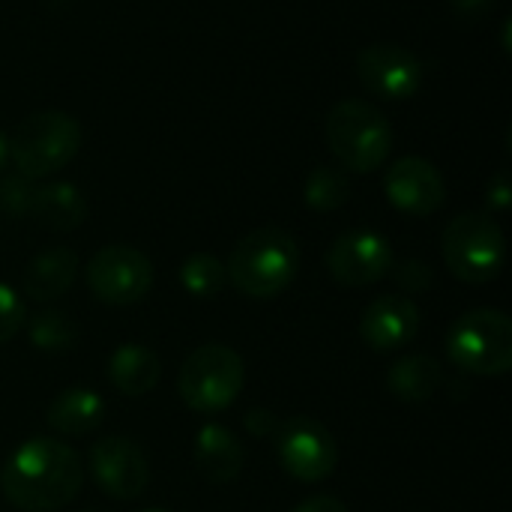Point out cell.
Here are the masks:
<instances>
[{
	"label": "cell",
	"instance_id": "cell-1",
	"mask_svg": "<svg viewBox=\"0 0 512 512\" xmlns=\"http://www.w3.org/2000/svg\"><path fill=\"white\" fill-rule=\"evenodd\" d=\"M84 486L78 453L54 438L24 441L0 471L3 498L24 512H51L75 501Z\"/></svg>",
	"mask_w": 512,
	"mask_h": 512
},
{
	"label": "cell",
	"instance_id": "cell-2",
	"mask_svg": "<svg viewBox=\"0 0 512 512\" xmlns=\"http://www.w3.org/2000/svg\"><path fill=\"white\" fill-rule=\"evenodd\" d=\"M300 267V249L294 237L276 225L249 231L228 255V282L252 300H270L282 294Z\"/></svg>",
	"mask_w": 512,
	"mask_h": 512
},
{
	"label": "cell",
	"instance_id": "cell-3",
	"mask_svg": "<svg viewBox=\"0 0 512 512\" xmlns=\"http://www.w3.org/2000/svg\"><path fill=\"white\" fill-rule=\"evenodd\" d=\"M324 135H327L333 156L348 171H357V174L381 168L393 150L390 120L366 99L336 102L327 114Z\"/></svg>",
	"mask_w": 512,
	"mask_h": 512
},
{
	"label": "cell",
	"instance_id": "cell-4",
	"mask_svg": "<svg viewBox=\"0 0 512 512\" xmlns=\"http://www.w3.org/2000/svg\"><path fill=\"white\" fill-rule=\"evenodd\" d=\"M81 150V126L66 111H36L9 138V159L18 174L39 180L66 168Z\"/></svg>",
	"mask_w": 512,
	"mask_h": 512
},
{
	"label": "cell",
	"instance_id": "cell-5",
	"mask_svg": "<svg viewBox=\"0 0 512 512\" xmlns=\"http://www.w3.org/2000/svg\"><path fill=\"white\" fill-rule=\"evenodd\" d=\"M447 270L465 285H486L501 276L507 264V240L489 213L456 216L441 237Z\"/></svg>",
	"mask_w": 512,
	"mask_h": 512
},
{
	"label": "cell",
	"instance_id": "cell-6",
	"mask_svg": "<svg viewBox=\"0 0 512 512\" xmlns=\"http://www.w3.org/2000/svg\"><path fill=\"white\" fill-rule=\"evenodd\" d=\"M447 357L468 375H507L512 369V321L498 309L465 312L447 333Z\"/></svg>",
	"mask_w": 512,
	"mask_h": 512
},
{
	"label": "cell",
	"instance_id": "cell-7",
	"mask_svg": "<svg viewBox=\"0 0 512 512\" xmlns=\"http://www.w3.org/2000/svg\"><path fill=\"white\" fill-rule=\"evenodd\" d=\"M246 384V366L228 345L195 348L177 375V393L195 414H219L237 402Z\"/></svg>",
	"mask_w": 512,
	"mask_h": 512
},
{
	"label": "cell",
	"instance_id": "cell-8",
	"mask_svg": "<svg viewBox=\"0 0 512 512\" xmlns=\"http://www.w3.org/2000/svg\"><path fill=\"white\" fill-rule=\"evenodd\" d=\"M282 471L300 483H321L339 465V444L333 432L315 417H291L273 435Z\"/></svg>",
	"mask_w": 512,
	"mask_h": 512
},
{
	"label": "cell",
	"instance_id": "cell-9",
	"mask_svg": "<svg viewBox=\"0 0 512 512\" xmlns=\"http://www.w3.org/2000/svg\"><path fill=\"white\" fill-rule=\"evenodd\" d=\"M84 279L96 300L108 306H132L153 288V264L141 249L105 246L87 261Z\"/></svg>",
	"mask_w": 512,
	"mask_h": 512
},
{
	"label": "cell",
	"instance_id": "cell-10",
	"mask_svg": "<svg viewBox=\"0 0 512 512\" xmlns=\"http://www.w3.org/2000/svg\"><path fill=\"white\" fill-rule=\"evenodd\" d=\"M327 270L345 288H366L393 270V246L378 231H345L327 249Z\"/></svg>",
	"mask_w": 512,
	"mask_h": 512
},
{
	"label": "cell",
	"instance_id": "cell-11",
	"mask_svg": "<svg viewBox=\"0 0 512 512\" xmlns=\"http://www.w3.org/2000/svg\"><path fill=\"white\" fill-rule=\"evenodd\" d=\"M87 465L96 486L114 501H135L150 486V465L138 444H132L129 438L111 435L96 441L90 447Z\"/></svg>",
	"mask_w": 512,
	"mask_h": 512
},
{
	"label": "cell",
	"instance_id": "cell-12",
	"mask_svg": "<svg viewBox=\"0 0 512 512\" xmlns=\"http://www.w3.org/2000/svg\"><path fill=\"white\" fill-rule=\"evenodd\" d=\"M357 75L366 90L384 99H408L423 84V63L402 45L378 42L357 54Z\"/></svg>",
	"mask_w": 512,
	"mask_h": 512
},
{
	"label": "cell",
	"instance_id": "cell-13",
	"mask_svg": "<svg viewBox=\"0 0 512 512\" xmlns=\"http://www.w3.org/2000/svg\"><path fill=\"white\" fill-rule=\"evenodd\" d=\"M387 198L396 210L408 216H432L444 207L447 186L441 171L423 156H402L390 165L384 177Z\"/></svg>",
	"mask_w": 512,
	"mask_h": 512
},
{
	"label": "cell",
	"instance_id": "cell-14",
	"mask_svg": "<svg viewBox=\"0 0 512 512\" xmlns=\"http://www.w3.org/2000/svg\"><path fill=\"white\" fill-rule=\"evenodd\" d=\"M420 333V309L405 294L375 297L360 318V339L372 351H396L417 339Z\"/></svg>",
	"mask_w": 512,
	"mask_h": 512
},
{
	"label": "cell",
	"instance_id": "cell-15",
	"mask_svg": "<svg viewBox=\"0 0 512 512\" xmlns=\"http://www.w3.org/2000/svg\"><path fill=\"white\" fill-rule=\"evenodd\" d=\"M192 459H195L198 474L207 483L228 486L240 477V471L246 465V450L231 429H225L222 423H207L195 435Z\"/></svg>",
	"mask_w": 512,
	"mask_h": 512
},
{
	"label": "cell",
	"instance_id": "cell-16",
	"mask_svg": "<svg viewBox=\"0 0 512 512\" xmlns=\"http://www.w3.org/2000/svg\"><path fill=\"white\" fill-rule=\"evenodd\" d=\"M78 276V255L66 246L42 249L24 270V297L48 303L63 297Z\"/></svg>",
	"mask_w": 512,
	"mask_h": 512
},
{
	"label": "cell",
	"instance_id": "cell-17",
	"mask_svg": "<svg viewBox=\"0 0 512 512\" xmlns=\"http://www.w3.org/2000/svg\"><path fill=\"white\" fill-rule=\"evenodd\" d=\"M102 420H105V402L90 387H69V390H63L48 405V417H45V423L57 435H69V438L87 435V432L99 429Z\"/></svg>",
	"mask_w": 512,
	"mask_h": 512
},
{
	"label": "cell",
	"instance_id": "cell-18",
	"mask_svg": "<svg viewBox=\"0 0 512 512\" xmlns=\"http://www.w3.org/2000/svg\"><path fill=\"white\" fill-rule=\"evenodd\" d=\"M159 357L144 345H120L108 360V378L123 396H147L159 384Z\"/></svg>",
	"mask_w": 512,
	"mask_h": 512
},
{
	"label": "cell",
	"instance_id": "cell-19",
	"mask_svg": "<svg viewBox=\"0 0 512 512\" xmlns=\"http://www.w3.org/2000/svg\"><path fill=\"white\" fill-rule=\"evenodd\" d=\"M444 384V369L429 354H411L393 363L387 375V387L399 402H429Z\"/></svg>",
	"mask_w": 512,
	"mask_h": 512
},
{
	"label": "cell",
	"instance_id": "cell-20",
	"mask_svg": "<svg viewBox=\"0 0 512 512\" xmlns=\"http://www.w3.org/2000/svg\"><path fill=\"white\" fill-rule=\"evenodd\" d=\"M30 213L51 231H75L87 219V201L72 183L60 180L36 189Z\"/></svg>",
	"mask_w": 512,
	"mask_h": 512
},
{
	"label": "cell",
	"instance_id": "cell-21",
	"mask_svg": "<svg viewBox=\"0 0 512 512\" xmlns=\"http://www.w3.org/2000/svg\"><path fill=\"white\" fill-rule=\"evenodd\" d=\"M225 282H228L225 264L210 252H195L180 264V285H183L186 294H192L198 300L219 297Z\"/></svg>",
	"mask_w": 512,
	"mask_h": 512
},
{
	"label": "cell",
	"instance_id": "cell-22",
	"mask_svg": "<svg viewBox=\"0 0 512 512\" xmlns=\"http://www.w3.org/2000/svg\"><path fill=\"white\" fill-rule=\"evenodd\" d=\"M348 195H351V183H348L345 171H339V168H315L303 186L306 204L318 213L339 210L348 201Z\"/></svg>",
	"mask_w": 512,
	"mask_h": 512
},
{
	"label": "cell",
	"instance_id": "cell-23",
	"mask_svg": "<svg viewBox=\"0 0 512 512\" xmlns=\"http://www.w3.org/2000/svg\"><path fill=\"white\" fill-rule=\"evenodd\" d=\"M24 324H27L30 345L39 348V351L57 354V351H69L72 342H75V324H72V318L66 312L45 309V312L33 315Z\"/></svg>",
	"mask_w": 512,
	"mask_h": 512
},
{
	"label": "cell",
	"instance_id": "cell-24",
	"mask_svg": "<svg viewBox=\"0 0 512 512\" xmlns=\"http://www.w3.org/2000/svg\"><path fill=\"white\" fill-rule=\"evenodd\" d=\"M33 195H36L33 180H27L21 174L0 180V210H6L12 216H27L33 210Z\"/></svg>",
	"mask_w": 512,
	"mask_h": 512
},
{
	"label": "cell",
	"instance_id": "cell-25",
	"mask_svg": "<svg viewBox=\"0 0 512 512\" xmlns=\"http://www.w3.org/2000/svg\"><path fill=\"white\" fill-rule=\"evenodd\" d=\"M24 321H27L24 300L9 285L0 282V345H6L12 336H18Z\"/></svg>",
	"mask_w": 512,
	"mask_h": 512
},
{
	"label": "cell",
	"instance_id": "cell-26",
	"mask_svg": "<svg viewBox=\"0 0 512 512\" xmlns=\"http://www.w3.org/2000/svg\"><path fill=\"white\" fill-rule=\"evenodd\" d=\"M393 279L405 294H423L432 285V267L426 261L411 258V261H402L399 267H393Z\"/></svg>",
	"mask_w": 512,
	"mask_h": 512
},
{
	"label": "cell",
	"instance_id": "cell-27",
	"mask_svg": "<svg viewBox=\"0 0 512 512\" xmlns=\"http://www.w3.org/2000/svg\"><path fill=\"white\" fill-rule=\"evenodd\" d=\"M243 426H246L249 435L264 441V438H273L279 432V417L273 411H267V408H252V411H246Z\"/></svg>",
	"mask_w": 512,
	"mask_h": 512
},
{
	"label": "cell",
	"instance_id": "cell-28",
	"mask_svg": "<svg viewBox=\"0 0 512 512\" xmlns=\"http://www.w3.org/2000/svg\"><path fill=\"white\" fill-rule=\"evenodd\" d=\"M486 198H489V207H492L495 213H504V210L510 207L512 183H510V171H507V168H501V171L489 180Z\"/></svg>",
	"mask_w": 512,
	"mask_h": 512
},
{
	"label": "cell",
	"instance_id": "cell-29",
	"mask_svg": "<svg viewBox=\"0 0 512 512\" xmlns=\"http://www.w3.org/2000/svg\"><path fill=\"white\" fill-rule=\"evenodd\" d=\"M291 512H348V507L342 501L330 498V495H315V498L297 504Z\"/></svg>",
	"mask_w": 512,
	"mask_h": 512
},
{
	"label": "cell",
	"instance_id": "cell-30",
	"mask_svg": "<svg viewBox=\"0 0 512 512\" xmlns=\"http://www.w3.org/2000/svg\"><path fill=\"white\" fill-rule=\"evenodd\" d=\"M450 6L459 18H480L495 6V0H450Z\"/></svg>",
	"mask_w": 512,
	"mask_h": 512
},
{
	"label": "cell",
	"instance_id": "cell-31",
	"mask_svg": "<svg viewBox=\"0 0 512 512\" xmlns=\"http://www.w3.org/2000/svg\"><path fill=\"white\" fill-rule=\"evenodd\" d=\"M6 159H9V138L0 132V168L6 165Z\"/></svg>",
	"mask_w": 512,
	"mask_h": 512
},
{
	"label": "cell",
	"instance_id": "cell-32",
	"mask_svg": "<svg viewBox=\"0 0 512 512\" xmlns=\"http://www.w3.org/2000/svg\"><path fill=\"white\" fill-rule=\"evenodd\" d=\"M144 512H168V510H144Z\"/></svg>",
	"mask_w": 512,
	"mask_h": 512
},
{
	"label": "cell",
	"instance_id": "cell-33",
	"mask_svg": "<svg viewBox=\"0 0 512 512\" xmlns=\"http://www.w3.org/2000/svg\"><path fill=\"white\" fill-rule=\"evenodd\" d=\"M81 512H99V510H81Z\"/></svg>",
	"mask_w": 512,
	"mask_h": 512
}]
</instances>
